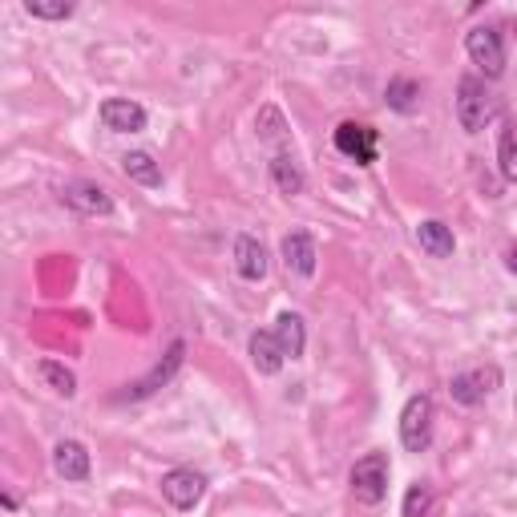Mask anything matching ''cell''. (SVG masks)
<instances>
[{"label":"cell","instance_id":"obj_12","mask_svg":"<svg viewBox=\"0 0 517 517\" xmlns=\"http://www.w3.org/2000/svg\"><path fill=\"white\" fill-rule=\"evenodd\" d=\"M267 267H271L267 247H263L255 235H239V239H235V271H239L247 283H259V279H267Z\"/></svg>","mask_w":517,"mask_h":517},{"label":"cell","instance_id":"obj_1","mask_svg":"<svg viewBox=\"0 0 517 517\" xmlns=\"http://www.w3.org/2000/svg\"><path fill=\"white\" fill-rule=\"evenodd\" d=\"M493 114H497V101H493L485 77H461V85H457V122H461V130L481 134Z\"/></svg>","mask_w":517,"mask_h":517},{"label":"cell","instance_id":"obj_16","mask_svg":"<svg viewBox=\"0 0 517 517\" xmlns=\"http://www.w3.org/2000/svg\"><path fill=\"white\" fill-rule=\"evenodd\" d=\"M275 340H279V348H283V356L287 360H299L303 352H307V328H303V316H295V312H279V320H275Z\"/></svg>","mask_w":517,"mask_h":517},{"label":"cell","instance_id":"obj_18","mask_svg":"<svg viewBox=\"0 0 517 517\" xmlns=\"http://www.w3.org/2000/svg\"><path fill=\"white\" fill-rule=\"evenodd\" d=\"M271 178H275L279 194H287V198L303 194V186H307V178H303V170H299V162L291 154H275L271 158Z\"/></svg>","mask_w":517,"mask_h":517},{"label":"cell","instance_id":"obj_19","mask_svg":"<svg viewBox=\"0 0 517 517\" xmlns=\"http://www.w3.org/2000/svg\"><path fill=\"white\" fill-rule=\"evenodd\" d=\"M37 376H41V384H45L49 392H57V396H65V400L77 396V376H73V368H65V364L41 360V364H37Z\"/></svg>","mask_w":517,"mask_h":517},{"label":"cell","instance_id":"obj_3","mask_svg":"<svg viewBox=\"0 0 517 517\" xmlns=\"http://www.w3.org/2000/svg\"><path fill=\"white\" fill-rule=\"evenodd\" d=\"M429 441H433V400L425 392H417L400 408V445L408 453H425Z\"/></svg>","mask_w":517,"mask_h":517},{"label":"cell","instance_id":"obj_23","mask_svg":"<svg viewBox=\"0 0 517 517\" xmlns=\"http://www.w3.org/2000/svg\"><path fill=\"white\" fill-rule=\"evenodd\" d=\"M429 509H433V489H429V485H412V489L404 493L400 517H429Z\"/></svg>","mask_w":517,"mask_h":517},{"label":"cell","instance_id":"obj_10","mask_svg":"<svg viewBox=\"0 0 517 517\" xmlns=\"http://www.w3.org/2000/svg\"><path fill=\"white\" fill-rule=\"evenodd\" d=\"M53 469H57V477H65V481H89V473H93V461H89V449L81 445V441H57L53 445Z\"/></svg>","mask_w":517,"mask_h":517},{"label":"cell","instance_id":"obj_6","mask_svg":"<svg viewBox=\"0 0 517 517\" xmlns=\"http://www.w3.org/2000/svg\"><path fill=\"white\" fill-rule=\"evenodd\" d=\"M336 150L344 158H352L356 166H372L380 154V134L364 122H340L336 126Z\"/></svg>","mask_w":517,"mask_h":517},{"label":"cell","instance_id":"obj_17","mask_svg":"<svg viewBox=\"0 0 517 517\" xmlns=\"http://www.w3.org/2000/svg\"><path fill=\"white\" fill-rule=\"evenodd\" d=\"M122 174L130 178V182H138V186H162V166L154 162V154L150 150H130V154H122Z\"/></svg>","mask_w":517,"mask_h":517},{"label":"cell","instance_id":"obj_24","mask_svg":"<svg viewBox=\"0 0 517 517\" xmlns=\"http://www.w3.org/2000/svg\"><path fill=\"white\" fill-rule=\"evenodd\" d=\"M505 267H509V271H513V275H517V243H513V247H509V251H505Z\"/></svg>","mask_w":517,"mask_h":517},{"label":"cell","instance_id":"obj_7","mask_svg":"<svg viewBox=\"0 0 517 517\" xmlns=\"http://www.w3.org/2000/svg\"><path fill=\"white\" fill-rule=\"evenodd\" d=\"M101 126H106L110 134H142L146 130V110L138 106V101L130 97H106L97 110Z\"/></svg>","mask_w":517,"mask_h":517},{"label":"cell","instance_id":"obj_2","mask_svg":"<svg viewBox=\"0 0 517 517\" xmlns=\"http://www.w3.org/2000/svg\"><path fill=\"white\" fill-rule=\"evenodd\" d=\"M388 473H392V461L388 453H364L356 465H352V497L360 505H380L388 497Z\"/></svg>","mask_w":517,"mask_h":517},{"label":"cell","instance_id":"obj_14","mask_svg":"<svg viewBox=\"0 0 517 517\" xmlns=\"http://www.w3.org/2000/svg\"><path fill=\"white\" fill-rule=\"evenodd\" d=\"M417 243H421V251H425V255H433V259H453V251H457L453 227H445L441 219H425V223H417Z\"/></svg>","mask_w":517,"mask_h":517},{"label":"cell","instance_id":"obj_13","mask_svg":"<svg viewBox=\"0 0 517 517\" xmlns=\"http://www.w3.org/2000/svg\"><path fill=\"white\" fill-rule=\"evenodd\" d=\"M497 368H485V372H461V376H453V384H449V392H453V400L457 404H481L493 388H497Z\"/></svg>","mask_w":517,"mask_h":517},{"label":"cell","instance_id":"obj_15","mask_svg":"<svg viewBox=\"0 0 517 517\" xmlns=\"http://www.w3.org/2000/svg\"><path fill=\"white\" fill-rule=\"evenodd\" d=\"M247 352H251V364H255L259 376H275L283 368V360H287L283 348H279V340H275V332H251Z\"/></svg>","mask_w":517,"mask_h":517},{"label":"cell","instance_id":"obj_20","mask_svg":"<svg viewBox=\"0 0 517 517\" xmlns=\"http://www.w3.org/2000/svg\"><path fill=\"white\" fill-rule=\"evenodd\" d=\"M384 97H388V106H392V110L412 114V110H417V101H421V85H417V81H408V77H392V81H388V89H384Z\"/></svg>","mask_w":517,"mask_h":517},{"label":"cell","instance_id":"obj_11","mask_svg":"<svg viewBox=\"0 0 517 517\" xmlns=\"http://www.w3.org/2000/svg\"><path fill=\"white\" fill-rule=\"evenodd\" d=\"M283 263H287V271H295V275H316V239L307 235V231H291V235H283Z\"/></svg>","mask_w":517,"mask_h":517},{"label":"cell","instance_id":"obj_5","mask_svg":"<svg viewBox=\"0 0 517 517\" xmlns=\"http://www.w3.org/2000/svg\"><path fill=\"white\" fill-rule=\"evenodd\" d=\"M61 202L81 219H110L114 215V198L110 190H101L97 182H65L61 186Z\"/></svg>","mask_w":517,"mask_h":517},{"label":"cell","instance_id":"obj_8","mask_svg":"<svg viewBox=\"0 0 517 517\" xmlns=\"http://www.w3.org/2000/svg\"><path fill=\"white\" fill-rule=\"evenodd\" d=\"M206 493V473L198 469H170L162 477V497L174 505V509H194Z\"/></svg>","mask_w":517,"mask_h":517},{"label":"cell","instance_id":"obj_21","mask_svg":"<svg viewBox=\"0 0 517 517\" xmlns=\"http://www.w3.org/2000/svg\"><path fill=\"white\" fill-rule=\"evenodd\" d=\"M497 166L505 174V182H517V130L505 122L501 138H497Z\"/></svg>","mask_w":517,"mask_h":517},{"label":"cell","instance_id":"obj_22","mask_svg":"<svg viewBox=\"0 0 517 517\" xmlns=\"http://www.w3.org/2000/svg\"><path fill=\"white\" fill-rule=\"evenodd\" d=\"M25 13L37 21H69L73 0H25Z\"/></svg>","mask_w":517,"mask_h":517},{"label":"cell","instance_id":"obj_9","mask_svg":"<svg viewBox=\"0 0 517 517\" xmlns=\"http://www.w3.org/2000/svg\"><path fill=\"white\" fill-rule=\"evenodd\" d=\"M182 356H186V344H182V340H174V344H170V352H166V356H162V360H158V364H154V368H150V372L130 388V396H134V400H142V396H150V392L166 388V384L174 380V372L182 368Z\"/></svg>","mask_w":517,"mask_h":517},{"label":"cell","instance_id":"obj_4","mask_svg":"<svg viewBox=\"0 0 517 517\" xmlns=\"http://www.w3.org/2000/svg\"><path fill=\"white\" fill-rule=\"evenodd\" d=\"M465 53H469V61H473L489 81L505 73V37H501V29H493V25H477V29H469V37H465Z\"/></svg>","mask_w":517,"mask_h":517}]
</instances>
